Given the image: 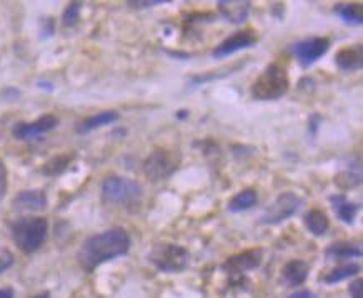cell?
<instances>
[{
  "label": "cell",
  "instance_id": "obj_1",
  "mask_svg": "<svg viewBox=\"0 0 363 298\" xmlns=\"http://www.w3.org/2000/svg\"><path fill=\"white\" fill-rule=\"evenodd\" d=\"M130 245L129 231L122 227H112L85 238L77 254V260L85 272H94L102 263L125 255L130 250Z\"/></svg>",
  "mask_w": 363,
  "mask_h": 298
},
{
  "label": "cell",
  "instance_id": "obj_2",
  "mask_svg": "<svg viewBox=\"0 0 363 298\" xmlns=\"http://www.w3.org/2000/svg\"><path fill=\"white\" fill-rule=\"evenodd\" d=\"M48 223L44 217H30L12 225V238L24 254H34L47 240Z\"/></svg>",
  "mask_w": 363,
  "mask_h": 298
},
{
  "label": "cell",
  "instance_id": "obj_3",
  "mask_svg": "<svg viewBox=\"0 0 363 298\" xmlns=\"http://www.w3.org/2000/svg\"><path fill=\"white\" fill-rule=\"evenodd\" d=\"M290 80L287 69L280 64H272L257 77L251 85V95L257 100H277L287 94Z\"/></svg>",
  "mask_w": 363,
  "mask_h": 298
},
{
  "label": "cell",
  "instance_id": "obj_4",
  "mask_svg": "<svg viewBox=\"0 0 363 298\" xmlns=\"http://www.w3.org/2000/svg\"><path fill=\"white\" fill-rule=\"evenodd\" d=\"M142 195V187L129 177L110 175L102 184V198L109 205L134 207L139 204Z\"/></svg>",
  "mask_w": 363,
  "mask_h": 298
},
{
  "label": "cell",
  "instance_id": "obj_5",
  "mask_svg": "<svg viewBox=\"0 0 363 298\" xmlns=\"http://www.w3.org/2000/svg\"><path fill=\"white\" fill-rule=\"evenodd\" d=\"M191 255L184 247L175 243H157L148 252V262H150L159 272L177 273L187 268Z\"/></svg>",
  "mask_w": 363,
  "mask_h": 298
},
{
  "label": "cell",
  "instance_id": "obj_6",
  "mask_svg": "<svg viewBox=\"0 0 363 298\" xmlns=\"http://www.w3.org/2000/svg\"><path fill=\"white\" fill-rule=\"evenodd\" d=\"M180 167V154L168 148H157L143 162V173L148 180L160 182L170 177Z\"/></svg>",
  "mask_w": 363,
  "mask_h": 298
},
{
  "label": "cell",
  "instance_id": "obj_7",
  "mask_svg": "<svg viewBox=\"0 0 363 298\" xmlns=\"http://www.w3.org/2000/svg\"><path fill=\"white\" fill-rule=\"evenodd\" d=\"M302 200L295 195L294 192H283L277 197L274 204L267 207L265 213L262 215L263 225H275V223H282L287 218L294 217L299 212Z\"/></svg>",
  "mask_w": 363,
  "mask_h": 298
},
{
  "label": "cell",
  "instance_id": "obj_8",
  "mask_svg": "<svg viewBox=\"0 0 363 298\" xmlns=\"http://www.w3.org/2000/svg\"><path fill=\"white\" fill-rule=\"evenodd\" d=\"M328 49H330L328 39H325V37H313V39L302 40V42L296 45L295 53L300 64H302L303 67H308V65L315 64L317 60H320L321 57L328 52Z\"/></svg>",
  "mask_w": 363,
  "mask_h": 298
},
{
  "label": "cell",
  "instance_id": "obj_9",
  "mask_svg": "<svg viewBox=\"0 0 363 298\" xmlns=\"http://www.w3.org/2000/svg\"><path fill=\"white\" fill-rule=\"evenodd\" d=\"M57 125H59V119L52 114H45L40 119H37L35 122L17 123V125L14 127L12 134L19 140H32L53 130Z\"/></svg>",
  "mask_w": 363,
  "mask_h": 298
},
{
  "label": "cell",
  "instance_id": "obj_10",
  "mask_svg": "<svg viewBox=\"0 0 363 298\" xmlns=\"http://www.w3.org/2000/svg\"><path fill=\"white\" fill-rule=\"evenodd\" d=\"M260 260H262V252L260 250H249L243 252V254L233 255L230 258L225 260V263L222 265L224 272L230 277H237L242 275V273L254 270L260 265Z\"/></svg>",
  "mask_w": 363,
  "mask_h": 298
},
{
  "label": "cell",
  "instance_id": "obj_11",
  "mask_svg": "<svg viewBox=\"0 0 363 298\" xmlns=\"http://www.w3.org/2000/svg\"><path fill=\"white\" fill-rule=\"evenodd\" d=\"M255 44H257V35H255L254 32H237V34L229 37V39L224 40L218 47H215L212 55L215 57V59H224V57L232 55V53L242 51V49L254 47Z\"/></svg>",
  "mask_w": 363,
  "mask_h": 298
},
{
  "label": "cell",
  "instance_id": "obj_12",
  "mask_svg": "<svg viewBox=\"0 0 363 298\" xmlns=\"http://www.w3.org/2000/svg\"><path fill=\"white\" fill-rule=\"evenodd\" d=\"M12 207L20 212H39L47 207V195L44 190H22L14 198Z\"/></svg>",
  "mask_w": 363,
  "mask_h": 298
},
{
  "label": "cell",
  "instance_id": "obj_13",
  "mask_svg": "<svg viewBox=\"0 0 363 298\" xmlns=\"http://www.w3.org/2000/svg\"><path fill=\"white\" fill-rule=\"evenodd\" d=\"M218 12L222 17L229 20L230 24H243L250 15V2H242V0H222L217 3Z\"/></svg>",
  "mask_w": 363,
  "mask_h": 298
},
{
  "label": "cell",
  "instance_id": "obj_14",
  "mask_svg": "<svg viewBox=\"0 0 363 298\" xmlns=\"http://www.w3.org/2000/svg\"><path fill=\"white\" fill-rule=\"evenodd\" d=\"M337 65L342 70H358L363 65V49L360 44L344 47L335 55Z\"/></svg>",
  "mask_w": 363,
  "mask_h": 298
},
{
  "label": "cell",
  "instance_id": "obj_15",
  "mask_svg": "<svg viewBox=\"0 0 363 298\" xmlns=\"http://www.w3.org/2000/svg\"><path fill=\"white\" fill-rule=\"evenodd\" d=\"M118 119V114L115 110H105V112H98L96 115H90L89 119L82 120L78 123L77 132L78 134H89V132L96 130L98 127L109 125V123H114L115 120Z\"/></svg>",
  "mask_w": 363,
  "mask_h": 298
},
{
  "label": "cell",
  "instance_id": "obj_16",
  "mask_svg": "<svg viewBox=\"0 0 363 298\" xmlns=\"http://www.w3.org/2000/svg\"><path fill=\"white\" fill-rule=\"evenodd\" d=\"M283 279L290 287H299L308 277V265L303 260H290L282 270Z\"/></svg>",
  "mask_w": 363,
  "mask_h": 298
},
{
  "label": "cell",
  "instance_id": "obj_17",
  "mask_svg": "<svg viewBox=\"0 0 363 298\" xmlns=\"http://www.w3.org/2000/svg\"><path fill=\"white\" fill-rule=\"evenodd\" d=\"M330 202H332L338 218H340L342 222H345L346 225H352L355 220V215H357L358 212V205L350 204V202L346 200L344 195H333L332 198H330Z\"/></svg>",
  "mask_w": 363,
  "mask_h": 298
},
{
  "label": "cell",
  "instance_id": "obj_18",
  "mask_svg": "<svg viewBox=\"0 0 363 298\" xmlns=\"http://www.w3.org/2000/svg\"><path fill=\"white\" fill-rule=\"evenodd\" d=\"M305 225H307V229L313 235L321 237V235L327 234L330 222L325 212H321V210H310V212H307V215H305Z\"/></svg>",
  "mask_w": 363,
  "mask_h": 298
},
{
  "label": "cell",
  "instance_id": "obj_19",
  "mask_svg": "<svg viewBox=\"0 0 363 298\" xmlns=\"http://www.w3.org/2000/svg\"><path fill=\"white\" fill-rule=\"evenodd\" d=\"M327 255L332 258H353L362 256V247L352 242H337L327 248Z\"/></svg>",
  "mask_w": 363,
  "mask_h": 298
},
{
  "label": "cell",
  "instance_id": "obj_20",
  "mask_svg": "<svg viewBox=\"0 0 363 298\" xmlns=\"http://www.w3.org/2000/svg\"><path fill=\"white\" fill-rule=\"evenodd\" d=\"M255 204H257V192L251 189H247L238 192L237 195L229 202V210L230 212H242V210L250 209V207H254Z\"/></svg>",
  "mask_w": 363,
  "mask_h": 298
},
{
  "label": "cell",
  "instance_id": "obj_21",
  "mask_svg": "<svg viewBox=\"0 0 363 298\" xmlns=\"http://www.w3.org/2000/svg\"><path fill=\"white\" fill-rule=\"evenodd\" d=\"M72 160H73V155H70V154H62V155L53 157V159H51L47 164L44 165L42 173L47 177L60 175V173H64L65 170H67L69 165L72 164Z\"/></svg>",
  "mask_w": 363,
  "mask_h": 298
},
{
  "label": "cell",
  "instance_id": "obj_22",
  "mask_svg": "<svg viewBox=\"0 0 363 298\" xmlns=\"http://www.w3.org/2000/svg\"><path fill=\"white\" fill-rule=\"evenodd\" d=\"M337 14L345 20L346 24H360L363 22V10L360 6L355 3H340L337 6Z\"/></svg>",
  "mask_w": 363,
  "mask_h": 298
},
{
  "label": "cell",
  "instance_id": "obj_23",
  "mask_svg": "<svg viewBox=\"0 0 363 298\" xmlns=\"http://www.w3.org/2000/svg\"><path fill=\"white\" fill-rule=\"evenodd\" d=\"M360 272V267L355 263H348V265H342V267L333 268L332 272L325 277L324 281L325 283H338V281H344L348 279V277L355 275V273Z\"/></svg>",
  "mask_w": 363,
  "mask_h": 298
},
{
  "label": "cell",
  "instance_id": "obj_24",
  "mask_svg": "<svg viewBox=\"0 0 363 298\" xmlns=\"http://www.w3.org/2000/svg\"><path fill=\"white\" fill-rule=\"evenodd\" d=\"M80 7L82 6L78 2H72L67 9H65L64 15H62V24H64L65 27L76 26L78 20V15H80Z\"/></svg>",
  "mask_w": 363,
  "mask_h": 298
},
{
  "label": "cell",
  "instance_id": "obj_25",
  "mask_svg": "<svg viewBox=\"0 0 363 298\" xmlns=\"http://www.w3.org/2000/svg\"><path fill=\"white\" fill-rule=\"evenodd\" d=\"M7 187H9V184H7V167L6 164L0 160V200H2L3 195L7 193Z\"/></svg>",
  "mask_w": 363,
  "mask_h": 298
},
{
  "label": "cell",
  "instance_id": "obj_26",
  "mask_svg": "<svg viewBox=\"0 0 363 298\" xmlns=\"http://www.w3.org/2000/svg\"><path fill=\"white\" fill-rule=\"evenodd\" d=\"M12 265H14V256L9 252H2L0 254V273L9 270Z\"/></svg>",
  "mask_w": 363,
  "mask_h": 298
},
{
  "label": "cell",
  "instance_id": "obj_27",
  "mask_svg": "<svg viewBox=\"0 0 363 298\" xmlns=\"http://www.w3.org/2000/svg\"><path fill=\"white\" fill-rule=\"evenodd\" d=\"M350 295L352 298H363V280L357 279L350 285Z\"/></svg>",
  "mask_w": 363,
  "mask_h": 298
},
{
  "label": "cell",
  "instance_id": "obj_28",
  "mask_svg": "<svg viewBox=\"0 0 363 298\" xmlns=\"http://www.w3.org/2000/svg\"><path fill=\"white\" fill-rule=\"evenodd\" d=\"M162 3H165L163 0H152V2H129V6L135 7V9H145V7L162 6Z\"/></svg>",
  "mask_w": 363,
  "mask_h": 298
},
{
  "label": "cell",
  "instance_id": "obj_29",
  "mask_svg": "<svg viewBox=\"0 0 363 298\" xmlns=\"http://www.w3.org/2000/svg\"><path fill=\"white\" fill-rule=\"evenodd\" d=\"M288 298H315V297H313V293L308 292V290H299V292L292 293Z\"/></svg>",
  "mask_w": 363,
  "mask_h": 298
},
{
  "label": "cell",
  "instance_id": "obj_30",
  "mask_svg": "<svg viewBox=\"0 0 363 298\" xmlns=\"http://www.w3.org/2000/svg\"><path fill=\"white\" fill-rule=\"evenodd\" d=\"M0 298H14V290H12V288H0Z\"/></svg>",
  "mask_w": 363,
  "mask_h": 298
},
{
  "label": "cell",
  "instance_id": "obj_31",
  "mask_svg": "<svg viewBox=\"0 0 363 298\" xmlns=\"http://www.w3.org/2000/svg\"><path fill=\"white\" fill-rule=\"evenodd\" d=\"M39 87H47V90H53V85L51 84V82H39V84H37Z\"/></svg>",
  "mask_w": 363,
  "mask_h": 298
},
{
  "label": "cell",
  "instance_id": "obj_32",
  "mask_svg": "<svg viewBox=\"0 0 363 298\" xmlns=\"http://www.w3.org/2000/svg\"><path fill=\"white\" fill-rule=\"evenodd\" d=\"M32 298H51V293L44 292V293H39V295H35V297H32Z\"/></svg>",
  "mask_w": 363,
  "mask_h": 298
}]
</instances>
